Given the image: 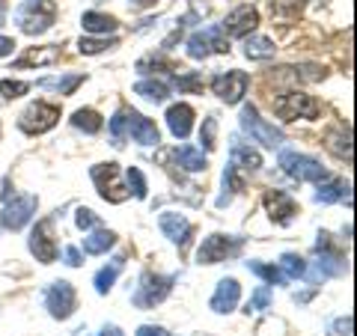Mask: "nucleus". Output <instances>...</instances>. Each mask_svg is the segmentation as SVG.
<instances>
[{
    "label": "nucleus",
    "instance_id": "obj_11",
    "mask_svg": "<svg viewBox=\"0 0 357 336\" xmlns=\"http://www.w3.org/2000/svg\"><path fill=\"white\" fill-rule=\"evenodd\" d=\"M256 27H259V13H256V6H250V3L236 6V9H232V13L227 15V21L220 24L223 36H236V39L250 36Z\"/></svg>",
    "mask_w": 357,
    "mask_h": 336
},
{
    "label": "nucleus",
    "instance_id": "obj_16",
    "mask_svg": "<svg viewBox=\"0 0 357 336\" xmlns=\"http://www.w3.org/2000/svg\"><path fill=\"white\" fill-rule=\"evenodd\" d=\"M158 223H161V232L173 244H178V247H185L188 238H191V232H194V227L188 223V217L185 215H173V211H164V215L158 217Z\"/></svg>",
    "mask_w": 357,
    "mask_h": 336
},
{
    "label": "nucleus",
    "instance_id": "obj_46",
    "mask_svg": "<svg viewBox=\"0 0 357 336\" xmlns=\"http://www.w3.org/2000/svg\"><path fill=\"white\" fill-rule=\"evenodd\" d=\"M13 51H15V42L9 36H0V57H9Z\"/></svg>",
    "mask_w": 357,
    "mask_h": 336
},
{
    "label": "nucleus",
    "instance_id": "obj_3",
    "mask_svg": "<svg viewBox=\"0 0 357 336\" xmlns=\"http://www.w3.org/2000/svg\"><path fill=\"white\" fill-rule=\"evenodd\" d=\"M241 128L250 134V140L262 143V146H268V149L283 146V140H286V134H283L280 128L268 125V122L259 116V110H256L253 105H244V107H241Z\"/></svg>",
    "mask_w": 357,
    "mask_h": 336
},
{
    "label": "nucleus",
    "instance_id": "obj_44",
    "mask_svg": "<svg viewBox=\"0 0 357 336\" xmlns=\"http://www.w3.org/2000/svg\"><path fill=\"white\" fill-rule=\"evenodd\" d=\"M63 259H66V265L77 268V265H81V250H77V247H66L63 250Z\"/></svg>",
    "mask_w": 357,
    "mask_h": 336
},
{
    "label": "nucleus",
    "instance_id": "obj_14",
    "mask_svg": "<svg viewBox=\"0 0 357 336\" xmlns=\"http://www.w3.org/2000/svg\"><path fill=\"white\" fill-rule=\"evenodd\" d=\"M167 128H170V134L173 137H178V140H185L188 134H191V128H194V107L191 105H173V107H167Z\"/></svg>",
    "mask_w": 357,
    "mask_h": 336
},
{
    "label": "nucleus",
    "instance_id": "obj_21",
    "mask_svg": "<svg viewBox=\"0 0 357 336\" xmlns=\"http://www.w3.org/2000/svg\"><path fill=\"white\" fill-rule=\"evenodd\" d=\"M60 60V48H54V45H45V48H33L27 51L24 57L15 60V69H27V66H51Z\"/></svg>",
    "mask_w": 357,
    "mask_h": 336
},
{
    "label": "nucleus",
    "instance_id": "obj_30",
    "mask_svg": "<svg viewBox=\"0 0 357 336\" xmlns=\"http://www.w3.org/2000/svg\"><path fill=\"white\" fill-rule=\"evenodd\" d=\"M248 268L256 274V277H262L265 283H271V286H286L289 283V277L280 271V265H265V262H248Z\"/></svg>",
    "mask_w": 357,
    "mask_h": 336
},
{
    "label": "nucleus",
    "instance_id": "obj_31",
    "mask_svg": "<svg viewBox=\"0 0 357 336\" xmlns=\"http://www.w3.org/2000/svg\"><path fill=\"white\" fill-rule=\"evenodd\" d=\"M72 125H75L77 131L96 134V131H102V116H98L96 110H89V107H81V110H75V116H72Z\"/></svg>",
    "mask_w": 357,
    "mask_h": 336
},
{
    "label": "nucleus",
    "instance_id": "obj_26",
    "mask_svg": "<svg viewBox=\"0 0 357 336\" xmlns=\"http://www.w3.org/2000/svg\"><path fill=\"white\" fill-rule=\"evenodd\" d=\"M81 24H84L86 33H98V36H107V33H114V30L119 27V21L110 18V15H102V13H84Z\"/></svg>",
    "mask_w": 357,
    "mask_h": 336
},
{
    "label": "nucleus",
    "instance_id": "obj_32",
    "mask_svg": "<svg viewBox=\"0 0 357 336\" xmlns=\"http://www.w3.org/2000/svg\"><path fill=\"white\" fill-rule=\"evenodd\" d=\"M134 93L149 98V102H164V98L170 96V86H167L164 81H140L137 86H134Z\"/></svg>",
    "mask_w": 357,
    "mask_h": 336
},
{
    "label": "nucleus",
    "instance_id": "obj_41",
    "mask_svg": "<svg viewBox=\"0 0 357 336\" xmlns=\"http://www.w3.org/2000/svg\"><path fill=\"white\" fill-rule=\"evenodd\" d=\"M301 9V0H271V13L277 15H289V13H298Z\"/></svg>",
    "mask_w": 357,
    "mask_h": 336
},
{
    "label": "nucleus",
    "instance_id": "obj_42",
    "mask_svg": "<svg viewBox=\"0 0 357 336\" xmlns=\"http://www.w3.org/2000/svg\"><path fill=\"white\" fill-rule=\"evenodd\" d=\"M75 223H77L81 229H93L96 223H98V215H96V211H89V208H77Z\"/></svg>",
    "mask_w": 357,
    "mask_h": 336
},
{
    "label": "nucleus",
    "instance_id": "obj_35",
    "mask_svg": "<svg viewBox=\"0 0 357 336\" xmlns=\"http://www.w3.org/2000/svg\"><path fill=\"white\" fill-rule=\"evenodd\" d=\"M126 178H128V188L134 190V197H137V199H146V178H143V173L137 170V167H128Z\"/></svg>",
    "mask_w": 357,
    "mask_h": 336
},
{
    "label": "nucleus",
    "instance_id": "obj_7",
    "mask_svg": "<svg viewBox=\"0 0 357 336\" xmlns=\"http://www.w3.org/2000/svg\"><path fill=\"white\" fill-rule=\"evenodd\" d=\"M248 84H250L248 75L238 72V69H229V72H220V75L211 77V93L227 105H238L244 98V93H248Z\"/></svg>",
    "mask_w": 357,
    "mask_h": 336
},
{
    "label": "nucleus",
    "instance_id": "obj_1",
    "mask_svg": "<svg viewBox=\"0 0 357 336\" xmlns=\"http://www.w3.org/2000/svg\"><path fill=\"white\" fill-rule=\"evenodd\" d=\"M54 18H57V3L54 0H27V3H21L15 9V21L27 36L45 33L54 24Z\"/></svg>",
    "mask_w": 357,
    "mask_h": 336
},
{
    "label": "nucleus",
    "instance_id": "obj_37",
    "mask_svg": "<svg viewBox=\"0 0 357 336\" xmlns=\"http://www.w3.org/2000/svg\"><path fill=\"white\" fill-rule=\"evenodd\" d=\"M30 89V84H24V81H0V93H3V98H21Z\"/></svg>",
    "mask_w": 357,
    "mask_h": 336
},
{
    "label": "nucleus",
    "instance_id": "obj_15",
    "mask_svg": "<svg viewBox=\"0 0 357 336\" xmlns=\"http://www.w3.org/2000/svg\"><path fill=\"white\" fill-rule=\"evenodd\" d=\"M265 208H268V215H271V220H277V223H289L295 217V211H298L295 199L289 197L286 190H268L265 194Z\"/></svg>",
    "mask_w": 357,
    "mask_h": 336
},
{
    "label": "nucleus",
    "instance_id": "obj_48",
    "mask_svg": "<svg viewBox=\"0 0 357 336\" xmlns=\"http://www.w3.org/2000/svg\"><path fill=\"white\" fill-rule=\"evenodd\" d=\"M131 3L137 6V9H146V6H155V3H158V0H131Z\"/></svg>",
    "mask_w": 357,
    "mask_h": 336
},
{
    "label": "nucleus",
    "instance_id": "obj_8",
    "mask_svg": "<svg viewBox=\"0 0 357 336\" xmlns=\"http://www.w3.org/2000/svg\"><path fill=\"white\" fill-rule=\"evenodd\" d=\"M238 250H241V238H236V235H208L199 244L197 259L203 265H218L223 259H229V256H236Z\"/></svg>",
    "mask_w": 357,
    "mask_h": 336
},
{
    "label": "nucleus",
    "instance_id": "obj_20",
    "mask_svg": "<svg viewBox=\"0 0 357 336\" xmlns=\"http://www.w3.org/2000/svg\"><path fill=\"white\" fill-rule=\"evenodd\" d=\"M349 182H342V178H325V182H319V190H316V199L319 203H337V199H349L351 203V194H349Z\"/></svg>",
    "mask_w": 357,
    "mask_h": 336
},
{
    "label": "nucleus",
    "instance_id": "obj_22",
    "mask_svg": "<svg viewBox=\"0 0 357 336\" xmlns=\"http://www.w3.org/2000/svg\"><path fill=\"white\" fill-rule=\"evenodd\" d=\"M274 42L268 36H256V33H250V36H244V57L248 60H271L274 57Z\"/></svg>",
    "mask_w": 357,
    "mask_h": 336
},
{
    "label": "nucleus",
    "instance_id": "obj_2",
    "mask_svg": "<svg viewBox=\"0 0 357 336\" xmlns=\"http://www.w3.org/2000/svg\"><path fill=\"white\" fill-rule=\"evenodd\" d=\"M319 102L307 93H301V89H289L283 93L280 98L274 102V114L286 119V122H295V119H316L319 116Z\"/></svg>",
    "mask_w": 357,
    "mask_h": 336
},
{
    "label": "nucleus",
    "instance_id": "obj_6",
    "mask_svg": "<svg viewBox=\"0 0 357 336\" xmlns=\"http://www.w3.org/2000/svg\"><path fill=\"white\" fill-rule=\"evenodd\" d=\"M57 119H60V107H54L48 102H33L24 114L18 116V125L24 134H45L57 125Z\"/></svg>",
    "mask_w": 357,
    "mask_h": 336
},
{
    "label": "nucleus",
    "instance_id": "obj_34",
    "mask_svg": "<svg viewBox=\"0 0 357 336\" xmlns=\"http://www.w3.org/2000/svg\"><path fill=\"white\" fill-rule=\"evenodd\" d=\"M116 45H119V39H114V36H110V39H102V36H98V39H89V36H84L81 42H77V51L93 57V54H102V51H107V48H116Z\"/></svg>",
    "mask_w": 357,
    "mask_h": 336
},
{
    "label": "nucleus",
    "instance_id": "obj_38",
    "mask_svg": "<svg viewBox=\"0 0 357 336\" xmlns=\"http://www.w3.org/2000/svg\"><path fill=\"white\" fill-rule=\"evenodd\" d=\"M176 84H178V89H185V93H199V89H203V77H199L197 72H191V75H178V77H176Z\"/></svg>",
    "mask_w": 357,
    "mask_h": 336
},
{
    "label": "nucleus",
    "instance_id": "obj_19",
    "mask_svg": "<svg viewBox=\"0 0 357 336\" xmlns=\"http://www.w3.org/2000/svg\"><path fill=\"white\" fill-rule=\"evenodd\" d=\"M30 253L36 256L42 265H51L54 259H57V244H54V238L48 235V223H39V227L33 229V235H30Z\"/></svg>",
    "mask_w": 357,
    "mask_h": 336
},
{
    "label": "nucleus",
    "instance_id": "obj_28",
    "mask_svg": "<svg viewBox=\"0 0 357 336\" xmlns=\"http://www.w3.org/2000/svg\"><path fill=\"white\" fill-rule=\"evenodd\" d=\"M176 161H178V167H185L188 173H199V170H206L208 167L206 155L199 149H194V146H178L176 149Z\"/></svg>",
    "mask_w": 357,
    "mask_h": 336
},
{
    "label": "nucleus",
    "instance_id": "obj_4",
    "mask_svg": "<svg viewBox=\"0 0 357 336\" xmlns=\"http://www.w3.org/2000/svg\"><path fill=\"white\" fill-rule=\"evenodd\" d=\"M280 167L286 176L298 178V182H325L328 178V170L321 167L316 158L310 155H301V152H280Z\"/></svg>",
    "mask_w": 357,
    "mask_h": 336
},
{
    "label": "nucleus",
    "instance_id": "obj_17",
    "mask_svg": "<svg viewBox=\"0 0 357 336\" xmlns=\"http://www.w3.org/2000/svg\"><path fill=\"white\" fill-rule=\"evenodd\" d=\"M126 122H128V131H131L134 143H140V146H155V143H158V128H155L152 119L137 114V110H128Z\"/></svg>",
    "mask_w": 357,
    "mask_h": 336
},
{
    "label": "nucleus",
    "instance_id": "obj_24",
    "mask_svg": "<svg viewBox=\"0 0 357 336\" xmlns=\"http://www.w3.org/2000/svg\"><path fill=\"white\" fill-rule=\"evenodd\" d=\"M114 241H116V235L110 232V229H93L84 238V253H89V256H102V253H107L110 247H114Z\"/></svg>",
    "mask_w": 357,
    "mask_h": 336
},
{
    "label": "nucleus",
    "instance_id": "obj_13",
    "mask_svg": "<svg viewBox=\"0 0 357 336\" xmlns=\"http://www.w3.org/2000/svg\"><path fill=\"white\" fill-rule=\"evenodd\" d=\"M33 215H36V197H15L13 203L3 208L0 220H3L6 229L15 232V229H21V227H27Z\"/></svg>",
    "mask_w": 357,
    "mask_h": 336
},
{
    "label": "nucleus",
    "instance_id": "obj_27",
    "mask_svg": "<svg viewBox=\"0 0 357 336\" xmlns=\"http://www.w3.org/2000/svg\"><path fill=\"white\" fill-rule=\"evenodd\" d=\"M122 268H126V259H122V256H116V259L110 262L107 268H102V271L96 274V292H98V295H107L110 289H114V283H116V277H119Z\"/></svg>",
    "mask_w": 357,
    "mask_h": 336
},
{
    "label": "nucleus",
    "instance_id": "obj_47",
    "mask_svg": "<svg viewBox=\"0 0 357 336\" xmlns=\"http://www.w3.org/2000/svg\"><path fill=\"white\" fill-rule=\"evenodd\" d=\"M98 336H126V333H122L119 328H114V324H110V328H105V330L98 333Z\"/></svg>",
    "mask_w": 357,
    "mask_h": 336
},
{
    "label": "nucleus",
    "instance_id": "obj_29",
    "mask_svg": "<svg viewBox=\"0 0 357 336\" xmlns=\"http://www.w3.org/2000/svg\"><path fill=\"white\" fill-rule=\"evenodd\" d=\"M77 84H84V75H66V77H42V81H39V86H42V89H54V93H60V96H72Z\"/></svg>",
    "mask_w": 357,
    "mask_h": 336
},
{
    "label": "nucleus",
    "instance_id": "obj_23",
    "mask_svg": "<svg viewBox=\"0 0 357 336\" xmlns=\"http://www.w3.org/2000/svg\"><path fill=\"white\" fill-rule=\"evenodd\" d=\"M232 167L256 173L262 167V155L256 149H250V146H244V143H238V140H232Z\"/></svg>",
    "mask_w": 357,
    "mask_h": 336
},
{
    "label": "nucleus",
    "instance_id": "obj_25",
    "mask_svg": "<svg viewBox=\"0 0 357 336\" xmlns=\"http://www.w3.org/2000/svg\"><path fill=\"white\" fill-rule=\"evenodd\" d=\"M328 146H331V152H337L340 158L351 161V128H345V125L331 128L328 131Z\"/></svg>",
    "mask_w": 357,
    "mask_h": 336
},
{
    "label": "nucleus",
    "instance_id": "obj_39",
    "mask_svg": "<svg viewBox=\"0 0 357 336\" xmlns=\"http://www.w3.org/2000/svg\"><path fill=\"white\" fill-rule=\"evenodd\" d=\"M215 131H218V122L215 119H206L203 122V131H199V143H203V146L211 152V149H215Z\"/></svg>",
    "mask_w": 357,
    "mask_h": 336
},
{
    "label": "nucleus",
    "instance_id": "obj_12",
    "mask_svg": "<svg viewBox=\"0 0 357 336\" xmlns=\"http://www.w3.org/2000/svg\"><path fill=\"white\" fill-rule=\"evenodd\" d=\"M93 182L107 203H122L128 194L119 185V164H96L93 167Z\"/></svg>",
    "mask_w": 357,
    "mask_h": 336
},
{
    "label": "nucleus",
    "instance_id": "obj_36",
    "mask_svg": "<svg viewBox=\"0 0 357 336\" xmlns=\"http://www.w3.org/2000/svg\"><path fill=\"white\" fill-rule=\"evenodd\" d=\"M126 128H128V122H126V110H119V114H116L114 119H110V137H114V146H122Z\"/></svg>",
    "mask_w": 357,
    "mask_h": 336
},
{
    "label": "nucleus",
    "instance_id": "obj_49",
    "mask_svg": "<svg viewBox=\"0 0 357 336\" xmlns=\"http://www.w3.org/2000/svg\"><path fill=\"white\" fill-rule=\"evenodd\" d=\"M3 21H6V0H0V27H3Z\"/></svg>",
    "mask_w": 357,
    "mask_h": 336
},
{
    "label": "nucleus",
    "instance_id": "obj_40",
    "mask_svg": "<svg viewBox=\"0 0 357 336\" xmlns=\"http://www.w3.org/2000/svg\"><path fill=\"white\" fill-rule=\"evenodd\" d=\"M268 304H271V292L262 286V289H256V295L250 298V304H248V312H256V310H265Z\"/></svg>",
    "mask_w": 357,
    "mask_h": 336
},
{
    "label": "nucleus",
    "instance_id": "obj_18",
    "mask_svg": "<svg viewBox=\"0 0 357 336\" xmlns=\"http://www.w3.org/2000/svg\"><path fill=\"white\" fill-rule=\"evenodd\" d=\"M238 298H241V286H238V280H220L218 289H215V295H211V310L215 312H232L238 307Z\"/></svg>",
    "mask_w": 357,
    "mask_h": 336
},
{
    "label": "nucleus",
    "instance_id": "obj_43",
    "mask_svg": "<svg viewBox=\"0 0 357 336\" xmlns=\"http://www.w3.org/2000/svg\"><path fill=\"white\" fill-rule=\"evenodd\" d=\"M331 330H333V336H351V316H345V319H340V321H333V324H331Z\"/></svg>",
    "mask_w": 357,
    "mask_h": 336
},
{
    "label": "nucleus",
    "instance_id": "obj_10",
    "mask_svg": "<svg viewBox=\"0 0 357 336\" xmlns=\"http://www.w3.org/2000/svg\"><path fill=\"white\" fill-rule=\"evenodd\" d=\"M75 304H77L75 289H72V283H66V280H57V283H51L48 292H45V307H48L51 316L60 319V321L72 316Z\"/></svg>",
    "mask_w": 357,
    "mask_h": 336
},
{
    "label": "nucleus",
    "instance_id": "obj_5",
    "mask_svg": "<svg viewBox=\"0 0 357 336\" xmlns=\"http://www.w3.org/2000/svg\"><path fill=\"white\" fill-rule=\"evenodd\" d=\"M229 51V39L223 36V30L215 27H206V30H197L191 39H188V54L194 60H206L211 54H227Z\"/></svg>",
    "mask_w": 357,
    "mask_h": 336
},
{
    "label": "nucleus",
    "instance_id": "obj_9",
    "mask_svg": "<svg viewBox=\"0 0 357 336\" xmlns=\"http://www.w3.org/2000/svg\"><path fill=\"white\" fill-rule=\"evenodd\" d=\"M176 283V277H158V274H143L140 280V286H137V292H134V304L137 307H155V304H161V300L170 295V289Z\"/></svg>",
    "mask_w": 357,
    "mask_h": 336
},
{
    "label": "nucleus",
    "instance_id": "obj_45",
    "mask_svg": "<svg viewBox=\"0 0 357 336\" xmlns=\"http://www.w3.org/2000/svg\"><path fill=\"white\" fill-rule=\"evenodd\" d=\"M137 336H170L164 328H155V324H143V328L137 330Z\"/></svg>",
    "mask_w": 357,
    "mask_h": 336
},
{
    "label": "nucleus",
    "instance_id": "obj_33",
    "mask_svg": "<svg viewBox=\"0 0 357 336\" xmlns=\"http://www.w3.org/2000/svg\"><path fill=\"white\" fill-rule=\"evenodd\" d=\"M280 271H283L289 280H298V277L307 274V262L301 259L298 253H283V256H280Z\"/></svg>",
    "mask_w": 357,
    "mask_h": 336
}]
</instances>
